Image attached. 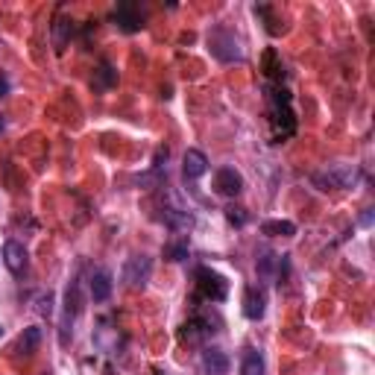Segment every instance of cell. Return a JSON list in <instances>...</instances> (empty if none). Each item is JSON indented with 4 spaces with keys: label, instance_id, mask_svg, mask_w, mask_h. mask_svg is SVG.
<instances>
[{
    "label": "cell",
    "instance_id": "1",
    "mask_svg": "<svg viewBox=\"0 0 375 375\" xmlns=\"http://www.w3.org/2000/svg\"><path fill=\"white\" fill-rule=\"evenodd\" d=\"M267 106H270V127H273V138L285 141L296 132V112H293V100L290 91L282 85H267Z\"/></svg>",
    "mask_w": 375,
    "mask_h": 375
},
{
    "label": "cell",
    "instance_id": "2",
    "mask_svg": "<svg viewBox=\"0 0 375 375\" xmlns=\"http://www.w3.org/2000/svg\"><path fill=\"white\" fill-rule=\"evenodd\" d=\"M208 53L223 65H241L246 59L243 38L229 27H214L208 33Z\"/></svg>",
    "mask_w": 375,
    "mask_h": 375
},
{
    "label": "cell",
    "instance_id": "3",
    "mask_svg": "<svg viewBox=\"0 0 375 375\" xmlns=\"http://www.w3.org/2000/svg\"><path fill=\"white\" fill-rule=\"evenodd\" d=\"M361 179V173L358 167L352 164H334V167H326V170H319L311 176V182L319 188V191H349V188H355Z\"/></svg>",
    "mask_w": 375,
    "mask_h": 375
},
{
    "label": "cell",
    "instance_id": "4",
    "mask_svg": "<svg viewBox=\"0 0 375 375\" xmlns=\"http://www.w3.org/2000/svg\"><path fill=\"white\" fill-rule=\"evenodd\" d=\"M196 296L206 299V302H223L229 296V282L220 276V273L199 267L196 270Z\"/></svg>",
    "mask_w": 375,
    "mask_h": 375
},
{
    "label": "cell",
    "instance_id": "5",
    "mask_svg": "<svg viewBox=\"0 0 375 375\" xmlns=\"http://www.w3.org/2000/svg\"><path fill=\"white\" fill-rule=\"evenodd\" d=\"M83 311V296H80V279L68 282V293H65V317H62V346H68V340L73 337V319Z\"/></svg>",
    "mask_w": 375,
    "mask_h": 375
},
{
    "label": "cell",
    "instance_id": "6",
    "mask_svg": "<svg viewBox=\"0 0 375 375\" xmlns=\"http://www.w3.org/2000/svg\"><path fill=\"white\" fill-rule=\"evenodd\" d=\"M112 21L120 33H138L144 27V9L141 4H132V0H123L112 9Z\"/></svg>",
    "mask_w": 375,
    "mask_h": 375
},
{
    "label": "cell",
    "instance_id": "7",
    "mask_svg": "<svg viewBox=\"0 0 375 375\" xmlns=\"http://www.w3.org/2000/svg\"><path fill=\"white\" fill-rule=\"evenodd\" d=\"M149 273H153V258H147V255H132L127 264H123L120 279H123V285H127V287L141 290V287L149 282Z\"/></svg>",
    "mask_w": 375,
    "mask_h": 375
},
{
    "label": "cell",
    "instance_id": "8",
    "mask_svg": "<svg viewBox=\"0 0 375 375\" xmlns=\"http://www.w3.org/2000/svg\"><path fill=\"white\" fill-rule=\"evenodd\" d=\"M4 264H6V270L12 273V276H23L27 273V267H30V253H27V246H23L21 241H6L4 243Z\"/></svg>",
    "mask_w": 375,
    "mask_h": 375
},
{
    "label": "cell",
    "instance_id": "9",
    "mask_svg": "<svg viewBox=\"0 0 375 375\" xmlns=\"http://www.w3.org/2000/svg\"><path fill=\"white\" fill-rule=\"evenodd\" d=\"M211 188H214V194H220V196H241V191H243V176L235 170V167H220L217 173H214V182H211Z\"/></svg>",
    "mask_w": 375,
    "mask_h": 375
},
{
    "label": "cell",
    "instance_id": "10",
    "mask_svg": "<svg viewBox=\"0 0 375 375\" xmlns=\"http://www.w3.org/2000/svg\"><path fill=\"white\" fill-rule=\"evenodd\" d=\"M264 314H267V293H264V287H246L243 290V317L258 322V319H264Z\"/></svg>",
    "mask_w": 375,
    "mask_h": 375
},
{
    "label": "cell",
    "instance_id": "11",
    "mask_svg": "<svg viewBox=\"0 0 375 375\" xmlns=\"http://www.w3.org/2000/svg\"><path fill=\"white\" fill-rule=\"evenodd\" d=\"M182 329H185V332H182L185 340H206V337H211V334L217 332V319H211V317H206V314H194Z\"/></svg>",
    "mask_w": 375,
    "mask_h": 375
},
{
    "label": "cell",
    "instance_id": "12",
    "mask_svg": "<svg viewBox=\"0 0 375 375\" xmlns=\"http://www.w3.org/2000/svg\"><path fill=\"white\" fill-rule=\"evenodd\" d=\"M206 170H208V159H206V153L203 149H188L185 153V159H182V176H185V182H196L199 176H206Z\"/></svg>",
    "mask_w": 375,
    "mask_h": 375
},
{
    "label": "cell",
    "instance_id": "13",
    "mask_svg": "<svg viewBox=\"0 0 375 375\" xmlns=\"http://www.w3.org/2000/svg\"><path fill=\"white\" fill-rule=\"evenodd\" d=\"M112 287H115L112 273H109V270H94V276L88 279V293H91V299H94L97 305H100V302H109Z\"/></svg>",
    "mask_w": 375,
    "mask_h": 375
},
{
    "label": "cell",
    "instance_id": "14",
    "mask_svg": "<svg viewBox=\"0 0 375 375\" xmlns=\"http://www.w3.org/2000/svg\"><path fill=\"white\" fill-rule=\"evenodd\" d=\"M261 70H264V77L270 80V85H282L285 80V65H282V56H279V50H264V56H261Z\"/></svg>",
    "mask_w": 375,
    "mask_h": 375
},
{
    "label": "cell",
    "instance_id": "15",
    "mask_svg": "<svg viewBox=\"0 0 375 375\" xmlns=\"http://www.w3.org/2000/svg\"><path fill=\"white\" fill-rule=\"evenodd\" d=\"M162 223H164L167 229H173V232H191V229H194V214L185 211V208L170 206V208H164Z\"/></svg>",
    "mask_w": 375,
    "mask_h": 375
},
{
    "label": "cell",
    "instance_id": "16",
    "mask_svg": "<svg viewBox=\"0 0 375 375\" xmlns=\"http://www.w3.org/2000/svg\"><path fill=\"white\" fill-rule=\"evenodd\" d=\"M203 372L206 375H226L229 372V358H226V352L223 349H214V346H208L206 352H203Z\"/></svg>",
    "mask_w": 375,
    "mask_h": 375
},
{
    "label": "cell",
    "instance_id": "17",
    "mask_svg": "<svg viewBox=\"0 0 375 375\" xmlns=\"http://www.w3.org/2000/svg\"><path fill=\"white\" fill-rule=\"evenodd\" d=\"M279 258L273 249H258V258H255V273H258V282H273V276H276V270H279Z\"/></svg>",
    "mask_w": 375,
    "mask_h": 375
},
{
    "label": "cell",
    "instance_id": "18",
    "mask_svg": "<svg viewBox=\"0 0 375 375\" xmlns=\"http://www.w3.org/2000/svg\"><path fill=\"white\" fill-rule=\"evenodd\" d=\"M41 337H44L41 326H30V329H23V332H21V337H18L15 352H18V355H23V358L36 355V352H38V346H41Z\"/></svg>",
    "mask_w": 375,
    "mask_h": 375
},
{
    "label": "cell",
    "instance_id": "19",
    "mask_svg": "<svg viewBox=\"0 0 375 375\" xmlns=\"http://www.w3.org/2000/svg\"><path fill=\"white\" fill-rule=\"evenodd\" d=\"M50 36H53V50H56V53H65V47L70 44V36H73V21L59 15L53 21V27H50Z\"/></svg>",
    "mask_w": 375,
    "mask_h": 375
},
{
    "label": "cell",
    "instance_id": "20",
    "mask_svg": "<svg viewBox=\"0 0 375 375\" xmlns=\"http://www.w3.org/2000/svg\"><path fill=\"white\" fill-rule=\"evenodd\" d=\"M115 85H117V70L112 68V62L103 59V62H100V68L94 70V77H91V88L103 94V91H109Z\"/></svg>",
    "mask_w": 375,
    "mask_h": 375
},
{
    "label": "cell",
    "instance_id": "21",
    "mask_svg": "<svg viewBox=\"0 0 375 375\" xmlns=\"http://www.w3.org/2000/svg\"><path fill=\"white\" fill-rule=\"evenodd\" d=\"M261 235H267V238H293L296 223H290V220H264Z\"/></svg>",
    "mask_w": 375,
    "mask_h": 375
},
{
    "label": "cell",
    "instance_id": "22",
    "mask_svg": "<svg viewBox=\"0 0 375 375\" xmlns=\"http://www.w3.org/2000/svg\"><path fill=\"white\" fill-rule=\"evenodd\" d=\"M264 355L258 349H246L243 355V364H241V375H264Z\"/></svg>",
    "mask_w": 375,
    "mask_h": 375
},
{
    "label": "cell",
    "instance_id": "23",
    "mask_svg": "<svg viewBox=\"0 0 375 375\" xmlns=\"http://www.w3.org/2000/svg\"><path fill=\"white\" fill-rule=\"evenodd\" d=\"M188 255H191L188 241H176V243H167V246H164V258H167V261H173V264L188 261Z\"/></svg>",
    "mask_w": 375,
    "mask_h": 375
},
{
    "label": "cell",
    "instance_id": "24",
    "mask_svg": "<svg viewBox=\"0 0 375 375\" xmlns=\"http://www.w3.org/2000/svg\"><path fill=\"white\" fill-rule=\"evenodd\" d=\"M226 220L232 223V226H246L249 214H246V208H241V206H229V208H226Z\"/></svg>",
    "mask_w": 375,
    "mask_h": 375
},
{
    "label": "cell",
    "instance_id": "25",
    "mask_svg": "<svg viewBox=\"0 0 375 375\" xmlns=\"http://www.w3.org/2000/svg\"><path fill=\"white\" fill-rule=\"evenodd\" d=\"M38 314H44V317H50L53 314V293H41V299H38Z\"/></svg>",
    "mask_w": 375,
    "mask_h": 375
},
{
    "label": "cell",
    "instance_id": "26",
    "mask_svg": "<svg viewBox=\"0 0 375 375\" xmlns=\"http://www.w3.org/2000/svg\"><path fill=\"white\" fill-rule=\"evenodd\" d=\"M9 94V77H6V73H0V100H4Z\"/></svg>",
    "mask_w": 375,
    "mask_h": 375
},
{
    "label": "cell",
    "instance_id": "27",
    "mask_svg": "<svg viewBox=\"0 0 375 375\" xmlns=\"http://www.w3.org/2000/svg\"><path fill=\"white\" fill-rule=\"evenodd\" d=\"M361 226H364V229H369V226H372V208H366V211L361 214Z\"/></svg>",
    "mask_w": 375,
    "mask_h": 375
},
{
    "label": "cell",
    "instance_id": "28",
    "mask_svg": "<svg viewBox=\"0 0 375 375\" xmlns=\"http://www.w3.org/2000/svg\"><path fill=\"white\" fill-rule=\"evenodd\" d=\"M0 132H4V120H0Z\"/></svg>",
    "mask_w": 375,
    "mask_h": 375
},
{
    "label": "cell",
    "instance_id": "29",
    "mask_svg": "<svg viewBox=\"0 0 375 375\" xmlns=\"http://www.w3.org/2000/svg\"><path fill=\"white\" fill-rule=\"evenodd\" d=\"M0 337H4V326H0Z\"/></svg>",
    "mask_w": 375,
    "mask_h": 375
}]
</instances>
